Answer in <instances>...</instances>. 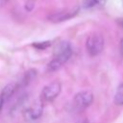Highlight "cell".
Instances as JSON below:
<instances>
[{"label": "cell", "instance_id": "cell-13", "mask_svg": "<svg viewBox=\"0 0 123 123\" xmlns=\"http://www.w3.org/2000/svg\"><path fill=\"white\" fill-rule=\"evenodd\" d=\"M120 53H121V55L123 57V37L120 40Z\"/></svg>", "mask_w": 123, "mask_h": 123}, {"label": "cell", "instance_id": "cell-15", "mask_svg": "<svg viewBox=\"0 0 123 123\" xmlns=\"http://www.w3.org/2000/svg\"><path fill=\"white\" fill-rule=\"evenodd\" d=\"M120 24H121V26L123 27V19H121V21H120Z\"/></svg>", "mask_w": 123, "mask_h": 123}, {"label": "cell", "instance_id": "cell-11", "mask_svg": "<svg viewBox=\"0 0 123 123\" xmlns=\"http://www.w3.org/2000/svg\"><path fill=\"white\" fill-rule=\"evenodd\" d=\"M98 3H101V0H84V7L92 8Z\"/></svg>", "mask_w": 123, "mask_h": 123}, {"label": "cell", "instance_id": "cell-4", "mask_svg": "<svg viewBox=\"0 0 123 123\" xmlns=\"http://www.w3.org/2000/svg\"><path fill=\"white\" fill-rule=\"evenodd\" d=\"M93 94L89 90H82L74 96V104L78 109H86L91 105Z\"/></svg>", "mask_w": 123, "mask_h": 123}, {"label": "cell", "instance_id": "cell-10", "mask_svg": "<svg viewBox=\"0 0 123 123\" xmlns=\"http://www.w3.org/2000/svg\"><path fill=\"white\" fill-rule=\"evenodd\" d=\"M50 45H51V41H37L33 43V46L38 50H44Z\"/></svg>", "mask_w": 123, "mask_h": 123}, {"label": "cell", "instance_id": "cell-5", "mask_svg": "<svg viewBox=\"0 0 123 123\" xmlns=\"http://www.w3.org/2000/svg\"><path fill=\"white\" fill-rule=\"evenodd\" d=\"M79 12V8L76 9H70V10H66V11H62V12H58L55 13H52L51 15L48 16V19L52 22H62L64 20H68L72 17H74Z\"/></svg>", "mask_w": 123, "mask_h": 123}, {"label": "cell", "instance_id": "cell-3", "mask_svg": "<svg viewBox=\"0 0 123 123\" xmlns=\"http://www.w3.org/2000/svg\"><path fill=\"white\" fill-rule=\"evenodd\" d=\"M62 90V85L58 81H54L48 85H46L40 93V102L41 103H48L55 100Z\"/></svg>", "mask_w": 123, "mask_h": 123}, {"label": "cell", "instance_id": "cell-14", "mask_svg": "<svg viewBox=\"0 0 123 123\" xmlns=\"http://www.w3.org/2000/svg\"><path fill=\"white\" fill-rule=\"evenodd\" d=\"M9 0H0V7H2L3 5H5Z\"/></svg>", "mask_w": 123, "mask_h": 123}, {"label": "cell", "instance_id": "cell-7", "mask_svg": "<svg viewBox=\"0 0 123 123\" xmlns=\"http://www.w3.org/2000/svg\"><path fill=\"white\" fill-rule=\"evenodd\" d=\"M17 87H18V86H17V84H14V83L8 84V85L4 87V89H3L2 92H1V95L3 96L5 102H7V101L13 95V93L15 92V90L17 89Z\"/></svg>", "mask_w": 123, "mask_h": 123}, {"label": "cell", "instance_id": "cell-8", "mask_svg": "<svg viewBox=\"0 0 123 123\" xmlns=\"http://www.w3.org/2000/svg\"><path fill=\"white\" fill-rule=\"evenodd\" d=\"M36 75H37V71L36 70H34V69H30V70H28L25 74H24V76H23V78L21 79V81L19 82V84L17 85V86H20V87H24V86H26L35 77H36Z\"/></svg>", "mask_w": 123, "mask_h": 123}, {"label": "cell", "instance_id": "cell-1", "mask_svg": "<svg viewBox=\"0 0 123 123\" xmlns=\"http://www.w3.org/2000/svg\"><path fill=\"white\" fill-rule=\"evenodd\" d=\"M72 48L70 44L66 41H62L59 44L58 48L55 50L53 60L48 63V71H56L60 69L71 57Z\"/></svg>", "mask_w": 123, "mask_h": 123}, {"label": "cell", "instance_id": "cell-9", "mask_svg": "<svg viewBox=\"0 0 123 123\" xmlns=\"http://www.w3.org/2000/svg\"><path fill=\"white\" fill-rule=\"evenodd\" d=\"M114 103L118 106L123 105V83L120 84L116 89V92L114 95Z\"/></svg>", "mask_w": 123, "mask_h": 123}, {"label": "cell", "instance_id": "cell-12", "mask_svg": "<svg viewBox=\"0 0 123 123\" xmlns=\"http://www.w3.org/2000/svg\"><path fill=\"white\" fill-rule=\"evenodd\" d=\"M4 104H5V100H4L3 96H2L1 93H0V111H1V110H2V108H3V106H4Z\"/></svg>", "mask_w": 123, "mask_h": 123}, {"label": "cell", "instance_id": "cell-6", "mask_svg": "<svg viewBox=\"0 0 123 123\" xmlns=\"http://www.w3.org/2000/svg\"><path fill=\"white\" fill-rule=\"evenodd\" d=\"M42 103H38L36 104L35 106L30 107L29 109H27V111H25V117L29 120H36L37 118H39L42 114Z\"/></svg>", "mask_w": 123, "mask_h": 123}, {"label": "cell", "instance_id": "cell-2", "mask_svg": "<svg viewBox=\"0 0 123 123\" xmlns=\"http://www.w3.org/2000/svg\"><path fill=\"white\" fill-rule=\"evenodd\" d=\"M104 37L100 34H92L90 35L86 42V48L87 53L91 56L99 55L104 49Z\"/></svg>", "mask_w": 123, "mask_h": 123}]
</instances>
